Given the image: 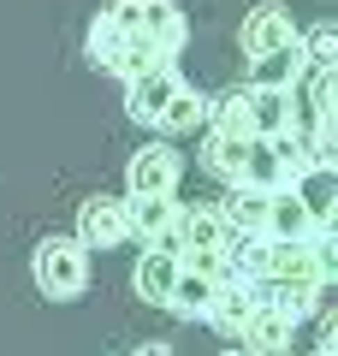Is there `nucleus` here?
Masks as SVG:
<instances>
[{
	"instance_id": "obj_10",
	"label": "nucleus",
	"mask_w": 338,
	"mask_h": 356,
	"mask_svg": "<svg viewBox=\"0 0 338 356\" xmlns=\"http://www.w3.org/2000/svg\"><path fill=\"white\" fill-rule=\"evenodd\" d=\"M297 77H303V36L291 42V48H279V54L250 60V83H255V89H291Z\"/></svg>"
},
{
	"instance_id": "obj_5",
	"label": "nucleus",
	"mask_w": 338,
	"mask_h": 356,
	"mask_svg": "<svg viewBox=\"0 0 338 356\" xmlns=\"http://www.w3.org/2000/svg\"><path fill=\"white\" fill-rule=\"evenodd\" d=\"M125 178H131V196H172L178 191V149H166V143L137 149Z\"/></svg>"
},
{
	"instance_id": "obj_12",
	"label": "nucleus",
	"mask_w": 338,
	"mask_h": 356,
	"mask_svg": "<svg viewBox=\"0 0 338 356\" xmlns=\"http://www.w3.org/2000/svg\"><path fill=\"white\" fill-rule=\"evenodd\" d=\"M172 280H178V255H172V250H149V255L137 261V297H143V303H161V309H166Z\"/></svg>"
},
{
	"instance_id": "obj_13",
	"label": "nucleus",
	"mask_w": 338,
	"mask_h": 356,
	"mask_svg": "<svg viewBox=\"0 0 338 356\" xmlns=\"http://www.w3.org/2000/svg\"><path fill=\"white\" fill-rule=\"evenodd\" d=\"M332 54H338L332 24H314V30H309V42H303V65H332Z\"/></svg>"
},
{
	"instance_id": "obj_2",
	"label": "nucleus",
	"mask_w": 338,
	"mask_h": 356,
	"mask_svg": "<svg viewBox=\"0 0 338 356\" xmlns=\"http://www.w3.org/2000/svg\"><path fill=\"white\" fill-rule=\"evenodd\" d=\"M125 107H131V119L161 125V131H196L208 119V102H202L172 65H149V72L125 77Z\"/></svg>"
},
{
	"instance_id": "obj_15",
	"label": "nucleus",
	"mask_w": 338,
	"mask_h": 356,
	"mask_svg": "<svg viewBox=\"0 0 338 356\" xmlns=\"http://www.w3.org/2000/svg\"><path fill=\"white\" fill-rule=\"evenodd\" d=\"M314 356H332V339H326V344H321V350H314Z\"/></svg>"
},
{
	"instance_id": "obj_1",
	"label": "nucleus",
	"mask_w": 338,
	"mask_h": 356,
	"mask_svg": "<svg viewBox=\"0 0 338 356\" xmlns=\"http://www.w3.org/2000/svg\"><path fill=\"white\" fill-rule=\"evenodd\" d=\"M178 48H184L178 0H113L89 24V60L119 77H137L149 65H172Z\"/></svg>"
},
{
	"instance_id": "obj_7",
	"label": "nucleus",
	"mask_w": 338,
	"mask_h": 356,
	"mask_svg": "<svg viewBox=\"0 0 338 356\" xmlns=\"http://www.w3.org/2000/svg\"><path fill=\"white\" fill-rule=\"evenodd\" d=\"M285 191L303 202V214L314 220V232H332V214H338V178H332V166H303Z\"/></svg>"
},
{
	"instance_id": "obj_6",
	"label": "nucleus",
	"mask_w": 338,
	"mask_h": 356,
	"mask_svg": "<svg viewBox=\"0 0 338 356\" xmlns=\"http://www.w3.org/2000/svg\"><path fill=\"white\" fill-rule=\"evenodd\" d=\"M291 327H297V321H291L285 309H273L267 297H255V309L238 327V339H243L250 356H279V350H291Z\"/></svg>"
},
{
	"instance_id": "obj_16",
	"label": "nucleus",
	"mask_w": 338,
	"mask_h": 356,
	"mask_svg": "<svg viewBox=\"0 0 338 356\" xmlns=\"http://www.w3.org/2000/svg\"><path fill=\"white\" fill-rule=\"evenodd\" d=\"M225 356H250V350H225Z\"/></svg>"
},
{
	"instance_id": "obj_14",
	"label": "nucleus",
	"mask_w": 338,
	"mask_h": 356,
	"mask_svg": "<svg viewBox=\"0 0 338 356\" xmlns=\"http://www.w3.org/2000/svg\"><path fill=\"white\" fill-rule=\"evenodd\" d=\"M137 356H172V350H166V344H143Z\"/></svg>"
},
{
	"instance_id": "obj_8",
	"label": "nucleus",
	"mask_w": 338,
	"mask_h": 356,
	"mask_svg": "<svg viewBox=\"0 0 338 356\" xmlns=\"http://www.w3.org/2000/svg\"><path fill=\"white\" fill-rule=\"evenodd\" d=\"M125 220L149 250H172V226H178V202L172 196H131L125 202Z\"/></svg>"
},
{
	"instance_id": "obj_11",
	"label": "nucleus",
	"mask_w": 338,
	"mask_h": 356,
	"mask_svg": "<svg viewBox=\"0 0 338 356\" xmlns=\"http://www.w3.org/2000/svg\"><path fill=\"white\" fill-rule=\"evenodd\" d=\"M214 285H220V280H208V273H196V267H178L172 291H166V309H172V315H184V321L208 315V297H214Z\"/></svg>"
},
{
	"instance_id": "obj_4",
	"label": "nucleus",
	"mask_w": 338,
	"mask_h": 356,
	"mask_svg": "<svg viewBox=\"0 0 338 356\" xmlns=\"http://www.w3.org/2000/svg\"><path fill=\"white\" fill-rule=\"evenodd\" d=\"M125 238H131L125 202H119V196H89L83 214H77V243H83V250H119Z\"/></svg>"
},
{
	"instance_id": "obj_3",
	"label": "nucleus",
	"mask_w": 338,
	"mask_h": 356,
	"mask_svg": "<svg viewBox=\"0 0 338 356\" xmlns=\"http://www.w3.org/2000/svg\"><path fill=\"white\" fill-rule=\"evenodd\" d=\"M30 273H36L42 297L72 303V297H83V285H89V255H83V243H77V238H42Z\"/></svg>"
},
{
	"instance_id": "obj_9",
	"label": "nucleus",
	"mask_w": 338,
	"mask_h": 356,
	"mask_svg": "<svg viewBox=\"0 0 338 356\" xmlns=\"http://www.w3.org/2000/svg\"><path fill=\"white\" fill-rule=\"evenodd\" d=\"M243 54L250 60H261V54H279V48H291L297 42V24H291V13L285 6H255L250 18H243Z\"/></svg>"
}]
</instances>
